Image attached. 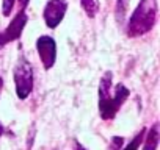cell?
<instances>
[{"mask_svg": "<svg viewBox=\"0 0 160 150\" xmlns=\"http://www.w3.org/2000/svg\"><path fill=\"white\" fill-rule=\"evenodd\" d=\"M74 150H88L83 144H80L78 141H74Z\"/></svg>", "mask_w": 160, "mask_h": 150, "instance_id": "14", "label": "cell"}, {"mask_svg": "<svg viewBox=\"0 0 160 150\" xmlns=\"http://www.w3.org/2000/svg\"><path fill=\"white\" fill-rule=\"evenodd\" d=\"M80 7L90 19L96 17V14L99 13V3L96 0H80Z\"/></svg>", "mask_w": 160, "mask_h": 150, "instance_id": "8", "label": "cell"}, {"mask_svg": "<svg viewBox=\"0 0 160 150\" xmlns=\"http://www.w3.org/2000/svg\"><path fill=\"white\" fill-rule=\"evenodd\" d=\"M36 50L39 55V59L42 63V67L46 70L52 69L57 61V42L52 36L42 35L36 41Z\"/></svg>", "mask_w": 160, "mask_h": 150, "instance_id": "5", "label": "cell"}, {"mask_svg": "<svg viewBox=\"0 0 160 150\" xmlns=\"http://www.w3.org/2000/svg\"><path fill=\"white\" fill-rule=\"evenodd\" d=\"M122 144H124V138H121V136H113V138L110 139L108 150H121V148H122Z\"/></svg>", "mask_w": 160, "mask_h": 150, "instance_id": "12", "label": "cell"}, {"mask_svg": "<svg viewBox=\"0 0 160 150\" xmlns=\"http://www.w3.org/2000/svg\"><path fill=\"white\" fill-rule=\"evenodd\" d=\"M144 133H146V128H141L140 131H138V134L124 147V148H121V150H138L140 147H141V142H143V138H144Z\"/></svg>", "mask_w": 160, "mask_h": 150, "instance_id": "9", "label": "cell"}, {"mask_svg": "<svg viewBox=\"0 0 160 150\" xmlns=\"http://www.w3.org/2000/svg\"><path fill=\"white\" fill-rule=\"evenodd\" d=\"M127 5H129V0H116L115 16H116V21L119 24L124 21V16H126V11H127Z\"/></svg>", "mask_w": 160, "mask_h": 150, "instance_id": "10", "label": "cell"}, {"mask_svg": "<svg viewBox=\"0 0 160 150\" xmlns=\"http://www.w3.org/2000/svg\"><path fill=\"white\" fill-rule=\"evenodd\" d=\"M18 3H19V11H25V8L30 3V0H18Z\"/></svg>", "mask_w": 160, "mask_h": 150, "instance_id": "13", "label": "cell"}, {"mask_svg": "<svg viewBox=\"0 0 160 150\" xmlns=\"http://www.w3.org/2000/svg\"><path fill=\"white\" fill-rule=\"evenodd\" d=\"M130 91L122 85L113 88V73L107 70L99 82V114L104 120H112L124 102L129 99Z\"/></svg>", "mask_w": 160, "mask_h": 150, "instance_id": "1", "label": "cell"}, {"mask_svg": "<svg viewBox=\"0 0 160 150\" xmlns=\"http://www.w3.org/2000/svg\"><path fill=\"white\" fill-rule=\"evenodd\" d=\"M157 22V0H140L127 24V36L140 38L149 33Z\"/></svg>", "mask_w": 160, "mask_h": 150, "instance_id": "2", "label": "cell"}, {"mask_svg": "<svg viewBox=\"0 0 160 150\" xmlns=\"http://www.w3.org/2000/svg\"><path fill=\"white\" fill-rule=\"evenodd\" d=\"M2 88H3V78L0 77V92H2Z\"/></svg>", "mask_w": 160, "mask_h": 150, "instance_id": "16", "label": "cell"}, {"mask_svg": "<svg viewBox=\"0 0 160 150\" xmlns=\"http://www.w3.org/2000/svg\"><path fill=\"white\" fill-rule=\"evenodd\" d=\"M158 138H160V133H158V124H154L149 130H146L144 133V138H143V148L141 150H157V145H158Z\"/></svg>", "mask_w": 160, "mask_h": 150, "instance_id": "7", "label": "cell"}, {"mask_svg": "<svg viewBox=\"0 0 160 150\" xmlns=\"http://www.w3.org/2000/svg\"><path fill=\"white\" fill-rule=\"evenodd\" d=\"M14 3H16V0H2V14L5 17H8L14 8Z\"/></svg>", "mask_w": 160, "mask_h": 150, "instance_id": "11", "label": "cell"}, {"mask_svg": "<svg viewBox=\"0 0 160 150\" xmlns=\"http://www.w3.org/2000/svg\"><path fill=\"white\" fill-rule=\"evenodd\" d=\"M27 22H28V16L25 14V11H19L13 17V21L10 22V25L2 33H0V47H3V45H7L10 42L18 41L21 38V35H22Z\"/></svg>", "mask_w": 160, "mask_h": 150, "instance_id": "6", "label": "cell"}, {"mask_svg": "<svg viewBox=\"0 0 160 150\" xmlns=\"http://www.w3.org/2000/svg\"><path fill=\"white\" fill-rule=\"evenodd\" d=\"M3 133H5V127H3V124L0 122V138L3 136Z\"/></svg>", "mask_w": 160, "mask_h": 150, "instance_id": "15", "label": "cell"}, {"mask_svg": "<svg viewBox=\"0 0 160 150\" xmlns=\"http://www.w3.org/2000/svg\"><path fill=\"white\" fill-rule=\"evenodd\" d=\"M53 150H58V148H53Z\"/></svg>", "mask_w": 160, "mask_h": 150, "instance_id": "17", "label": "cell"}, {"mask_svg": "<svg viewBox=\"0 0 160 150\" xmlns=\"http://www.w3.org/2000/svg\"><path fill=\"white\" fill-rule=\"evenodd\" d=\"M66 11H68L66 0H47L44 11H42V17H44L46 25L52 30L57 28L63 22Z\"/></svg>", "mask_w": 160, "mask_h": 150, "instance_id": "4", "label": "cell"}, {"mask_svg": "<svg viewBox=\"0 0 160 150\" xmlns=\"http://www.w3.org/2000/svg\"><path fill=\"white\" fill-rule=\"evenodd\" d=\"M13 78L16 86V96L19 100L28 99L33 91V67L25 56L19 58L13 70Z\"/></svg>", "mask_w": 160, "mask_h": 150, "instance_id": "3", "label": "cell"}]
</instances>
